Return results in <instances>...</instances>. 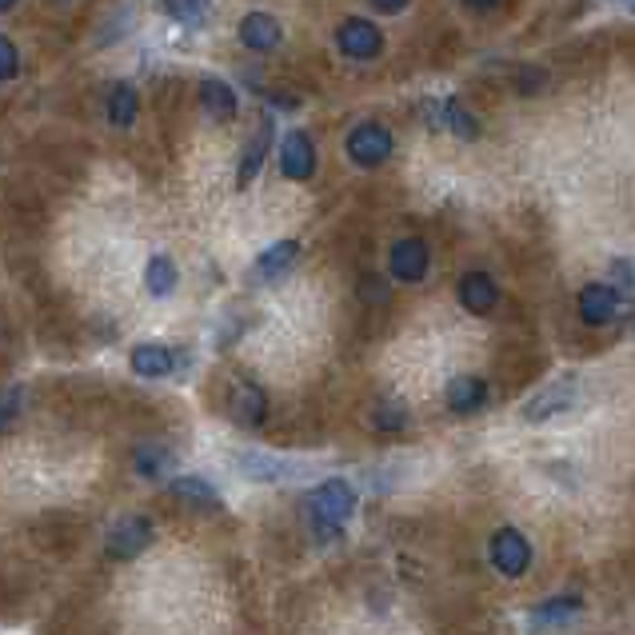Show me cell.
I'll list each match as a JSON object with an SVG mask.
<instances>
[{"label":"cell","instance_id":"obj_1","mask_svg":"<svg viewBox=\"0 0 635 635\" xmlns=\"http://www.w3.org/2000/svg\"><path fill=\"white\" fill-rule=\"evenodd\" d=\"M352 511H356V487L348 480H324L308 496V520H313L320 540H332Z\"/></svg>","mask_w":635,"mask_h":635},{"label":"cell","instance_id":"obj_2","mask_svg":"<svg viewBox=\"0 0 635 635\" xmlns=\"http://www.w3.org/2000/svg\"><path fill=\"white\" fill-rule=\"evenodd\" d=\"M579 396H584V388H579L576 376H560V380L540 388V392L520 408V420L524 424H543V420L564 416V412H572V408L579 404Z\"/></svg>","mask_w":635,"mask_h":635},{"label":"cell","instance_id":"obj_3","mask_svg":"<svg viewBox=\"0 0 635 635\" xmlns=\"http://www.w3.org/2000/svg\"><path fill=\"white\" fill-rule=\"evenodd\" d=\"M240 472L256 484H296V480H313L316 463L284 460V456H268V451H244Z\"/></svg>","mask_w":635,"mask_h":635},{"label":"cell","instance_id":"obj_4","mask_svg":"<svg viewBox=\"0 0 635 635\" xmlns=\"http://www.w3.org/2000/svg\"><path fill=\"white\" fill-rule=\"evenodd\" d=\"M396 140L392 132L384 125H376V120H364V125H356L352 132H348L344 140V152L348 161L356 164V168H380L388 156H392Z\"/></svg>","mask_w":635,"mask_h":635},{"label":"cell","instance_id":"obj_5","mask_svg":"<svg viewBox=\"0 0 635 635\" xmlns=\"http://www.w3.org/2000/svg\"><path fill=\"white\" fill-rule=\"evenodd\" d=\"M336 48L348 60H376L384 52V33L372 21H364V16H348L336 28Z\"/></svg>","mask_w":635,"mask_h":635},{"label":"cell","instance_id":"obj_6","mask_svg":"<svg viewBox=\"0 0 635 635\" xmlns=\"http://www.w3.org/2000/svg\"><path fill=\"white\" fill-rule=\"evenodd\" d=\"M492 564H496L499 576L508 579H520L524 572L531 567V543L524 531L516 528H499L492 536Z\"/></svg>","mask_w":635,"mask_h":635},{"label":"cell","instance_id":"obj_7","mask_svg":"<svg viewBox=\"0 0 635 635\" xmlns=\"http://www.w3.org/2000/svg\"><path fill=\"white\" fill-rule=\"evenodd\" d=\"M152 543V520L149 516H125L116 520L105 536V552L113 560H137L144 548Z\"/></svg>","mask_w":635,"mask_h":635},{"label":"cell","instance_id":"obj_8","mask_svg":"<svg viewBox=\"0 0 635 635\" xmlns=\"http://www.w3.org/2000/svg\"><path fill=\"white\" fill-rule=\"evenodd\" d=\"M427 264H432V252H427V244L420 236L396 240L392 252H388V268H392V277L400 284H420L427 277Z\"/></svg>","mask_w":635,"mask_h":635},{"label":"cell","instance_id":"obj_9","mask_svg":"<svg viewBox=\"0 0 635 635\" xmlns=\"http://www.w3.org/2000/svg\"><path fill=\"white\" fill-rule=\"evenodd\" d=\"M280 173L289 180H313L316 173V144L308 132H289L280 140Z\"/></svg>","mask_w":635,"mask_h":635},{"label":"cell","instance_id":"obj_10","mask_svg":"<svg viewBox=\"0 0 635 635\" xmlns=\"http://www.w3.org/2000/svg\"><path fill=\"white\" fill-rule=\"evenodd\" d=\"M236 36H240V45L248 52H272L284 40V28H280V21L272 12H248V16H240Z\"/></svg>","mask_w":635,"mask_h":635},{"label":"cell","instance_id":"obj_11","mask_svg":"<svg viewBox=\"0 0 635 635\" xmlns=\"http://www.w3.org/2000/svg\"><path fill=\"white\" fill-rule=\"evenodd\" d=\"M456 292H460V304L472 316H487L499 304V284L487 272H463Z\"/></svg>","mask_w":635,"mask_h":635},{"label":"cell","instance_id":"obj_12","mask_svg":"<svg viewBox=\"0 0 635 635\" xmlns=\"http://www.w3.org/2000/svg\"><path fill=\"white\" fill-rule=\"evenodd\" d=\"M615 308H620V292L612 284H588V289L579 292V320L588 324V328L612 324Z\"/></svg>","mask_w":635,"mask_h":635},{"label":"cell","instance_id":"obj_13","mask_svg":"<svg viewBox=\"0 0 635 635\" xmlns=\"http://www.w3.org/2000/svg\"><path fill=\"white\" fill-rule=\"evenodd\" d=\"M272 116H264L260 120V128L252 132V140L244 144V156H240V173H236V185L240 188H248L256 180V173H260V164H264V156H268V149H272Z\"/></svg>","mask_w":635,"mask_h":635},{"label":"cell","instance_id":"obj_14","mask_svg":"<svg viewBox=\"0 0 635 635\" xmlns=\"http://www.w3.org/2000/svg\"><path fill=\"white\" fill-rule=\"evenodd\" d=\"M579 600L576 596H555V600L540 603L536 612H531V632L543 635V632H552V627H567V624H576L579 620Z\"/></svg>","mask_w":635,"mask_h":635},{"label":"cell","instance_id":"obj_15","mask_svg":"<svg viewBox=\"0 0 635 635\" xmlns=\"http://www.w3.org/2000/svg\"><path fill=\"white\" fill-rule=\"evenodd\" d=\"M200 108L212 116V120H232L240 101H236V89L228 81H220V77H204L200 81Z\"/></svg>","mask_w":635,"mask_h":635},{"label":"cell","instance_id":"obj_16","mask_svg":"<svg viewBox=\"0 0 635 635\" xmlns=\"http://www.w3.org/2000/svg\"><path fill=\"white\" fill-rule=\"evenodd\" d=\"M176 368V352L168 344H137L132 348V372L144 380H161Z\"/></svg>","mask_w":635,"mask_h":635},{"label":"cell","instance_id":"obj_17","mask_svg":"<svg viewBox=\"0 0 635 635\" xmlns=\"http://www.w3.org/2000/svg\"><path fill=\"white\" fill-rule=\"evenodd\" d=\"M296 256H301V244H296V240L272 244V248H268V252H260V260H256L252 280H264V284H268V280H280L292 264H296Z\"/></svg>","mask_w":635,"mask_h":635},{"label":"cell","instance_id":"obj_18","mask_svg":"<svg viewBox=\"0 0 635 635\" xmlns=\"http://www.w3.org/2000/svg\"><path fill=\"white\" fill-rule=\"evenodd\" d=\"M232 420L244 427H256V424H264V412H268V400L264 392L256 388V384H240L236 392H232V404H228Z\"/></svg>","mask_w":635,"mask_h":635},{"label":"cell","instance_id":"obj_19","mask_svg":"<svg viewBox=\"0 0 635 635\" xmlns=\"http://www.w3.org/2000/svg\"><path fill=\"white\" fill-rule=\"evenodd\" d=\"M484 400H487V388L475 376H460V380L448 384V408L456 416H472L475 408H484Z\"/></svg>","mask_w":635,"mask_h":635},{"label":"cell","instance_id":"obj_20","mask_svg":"<svg viewBox=\"0 0 635 635\" xmlns=\"http://www.w3.org/2000/svg\"><path fill=\"white\" fill-rule=\"evenodd\" d=\"M140 116V96L132 84H113L108 93V125L113 128H132Z\"/></svg>","mask_w":635,"mask_h":635},{"label":"cell","instance_id":"obj_21","mask_svg":"<svg viewBox=\"0 0 635 635\" xmlns=\"http://www.w3.org/2000/svg\"><path fill=\"white\" fill-rule=\"evenodd\" d=\"M144 284H149V292L152 296H173L176 292V284H180V272H176V264H173V256H164V252H156L149 260V268H144Z\"/></svg>","mask_w":635,"mask_h":635},{"label":"cell","instance_id":"obj_22","mask_svg":"<svg viewBox=\"0 0 635 635\" xmlns=\"http://www.w3.org/2000/svg\"><path fill=\"white\" fill-rule=\"evenodd\" d=\"M173 496L192 504V508H212V511L220 508L216 487H212L209 480H200V475H180V480H173Z\"/></svg>","mask_w":635,"mask_h":635},{"label":"cell","instance_id":"obj_23","mask_svg":"<svg viewBox=\"0 0 635 635\" xmlns=\"http://www.w3.org/2000/svg\"><path fill=\"white\" fill-rule=\"evenodd\" d=\"M439 125L448 128L451 137H460V140H475V137H480V125H475V116L468 113V108H463L460 101H444V108H439Z\"/></svg>","mask_w":635,"mask_h":635},{"label":"cell","instance_id":"obj_24","mask_svg":"<svg viewBox=\"0 0 635 635\" xmlns=\"http://www.w3.org/2000/svg\"><path fill=\"white\" fill-rule=\"evenodd\" d=\"M164 12H168L173 21L188 24V28H200V24H209V16H212V0H164Z\"/></svg>","mask_w":635,"mask_h":635},{"label":"cell","instance_id":"obj_25","mask_svg":"<svg viewBox=\"0 0 635 635\" xmlns=\"http://www.w3.org/2000/svg\"><path fill=\"white\" fill-rule=\"evenodd\" d=\"M168 468H173V451L168 448H140L137 451V472L144 475V480H161Z\"/></svg>","mask_w":635,"mask_h":635},{"label":"cell","instance_id":"obj_26","mask_svg":"<svg viewBox=\"0 0 635 635\" xmlns=\"http://www.w3.org/2000/svg\"><path fill=\"white\" fill-rule=\"evenodd\" d=\"M372 424L380 427V432H404L408 427V408L396 404V400H380L376 412H372Z\"/></svg>","mask_w":635,"mask_h":635},{"label":"cell","instance_id":"obj_27","mask_svg":"<svg viewBox=\"0 0 635 635\" xmlns=\"http://www.w3.org/2000/svg\"><path fill=\"white\" fill-rule=\"evenodd\" d=\"M21 72V52H16V45H12L9 36H0V84L12 81Z\"/></svg>","mask_w":635,"mask_h":635},{"label":"cell","instance_id":"obj_28","mask_svg":"<svg viewBox=\"0 0 635 635\" xmlns=\"http://www.w3.org/2000/svg\"><path fill=\"white\" fill-rule=\"evenodd\" d=\"M612 289L635 292V264L632 260H612Z\"/></svg>","mask_w":635,"mask_h":635},{"label":"cell","instance_id":"obj_29","mask_svg":"<svg viewBox=\"0 0 635 635\" xmlns=\"http://www.w3.org/2000/svg\"><path fill=\"white\" fill-rule=\"evenodd\" d=\"M21 416V388H9L0 396V427H12Z\"/></svg>","mask_w":635,"mask_h":635},{"label":"cell","instance_id":"obj_30","mask_svg":"<svg viewBox=\"0 0 635 635\" xmlns=\"http://www.w3.org/2000/svg\"><path fill=\"white\" fill-rule=\"evenodd\" d=\"M368 4L376 12H384V16H396V12H404L408 4H412V0H368Z\"/></svg>","mask_w":635,"mask_h":635},{"label":"cell","instance_id":"obj_31","mask_svg":"<svg viewBox=\"0 0 635 635\" xmlns=\"http://www.w3.org/2000/svg\"><path fill=\"white\" fill-rule=\"evenodd\" d=\"M499 0H463V9H472V12H492Z\"/></svg>","mask_w":635,"mask_h":635},{"label":"cell","instance_id":"obj_32","mask_svg":"<svg viewBox=\"0 0 635 635\" xmlns=\"http://www.w3.org/2000/svg\"><path fill=\"white\" fill-rule=\"evenodd\" d=\"M9 9H16V0H0V12H9Z\"/></svg>","mask_w":635,"mask_h":635},{"label":"cell","instance_id":"obj_33","mask_svg":"<svg viewBox=\"0 0 635 635\" xmlns=\"http://www.w3.org/2000/svg\"><path fill=\"white\" fill-rule=\"evenodd\" d=\"M615 4H624V9H632V12H635V0H615Z\"/></svg>","mask_w":635,"mask_h":635},{"label":"cell","instance_id":"obj_34","mask_svg":"<svg viewBox=\"0 0 635 635\" xmlns=\"http://www.w3.org/2000/svg\"><path fill=\"white\" fill-rule=\"evenodd\" d=\"M57 4H69V0H57Z\"/></svg>","mask_w":635,"mask_h":635}]
</instances>
